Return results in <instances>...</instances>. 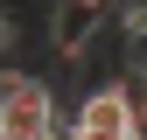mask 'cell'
<instances>
[{"mask_svg":"<svg viewBox=\"0 0 147 140\" xmlns=\"http://www.w3.org/2000/svg\"><path fill=\"white\" fill-rule=\"evenodd\" d=\"M0 140H63V98L35 70H0Z\"/></svg>","mask_w":147,"mask_h":140,"instance_id":"6da1fadb","label":"cell"},{"mask_svg":"<svg viewBox=\"0 0 147 140\" xmlns=\"http://www.w3.org/2000/svg\"><path fill=\"white\" fill-rule=\"evenodd\" d=\"M63 133H70V140H126V133H133V112H126L119 84H112V77H105V84H91V91L70 105Z\"/></svg>","mask_w":147,"mask_h":140,"instance_id":"7a4b0ae2","label":"cell"},{"mask_svg":"<svg viewBox=\"0 0 147 140\" xmlns=\"http://www.w3.org/2000/svg\"><path fill=\"white\" fill-rule=\"evenodd\" d=\"M98 28H105V0H56V14H49V49L70 63Z\"/></svg>","mask_w":147,"mask_h":140,"instance_id":"3957f363","label":"cell"},{"mask_svg":"<svg viewBox=\"0 0 147 140\" xmlns=\"http://www.w3.org/2000/svg\"><path fill=\"white\" fill-rule=\"evenodd\" d=\"M7 42H14V21H7V14H0V49H7Z\"/></svg>","mask_w":147,"mask_h":140,"instance_id":"277c9868","label":"cell"},{"mask_svg":"<svg viewBox=\"0 0 147 140\" xmlns=\"http://www.w3.org/2000/svg\"><path fill=\"white\" fill-rule=\"evenodd\" d=\"M63 140H70V133H63Z\"/></svg>","mask_w":147,"mask_h":140,"instance_id":"5b68a950","label":"cell"}]
</instances>
